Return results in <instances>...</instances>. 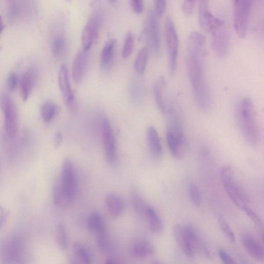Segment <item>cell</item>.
<instances>
[{
  "instance_id": "cell-24",
  "label": "cell",
  "mask_w": 264,
  "mask_h": 264,
  "mask_svg": "<svg viewBox=\"0 0 264 264\" xmlns=\"http://www.w3.org/2000/svg\"><path fill=\"white\" fill-rule=\"evenodd\" d=\"M173 237L178 245L185 254L189 258H193L194 252L190 246L187 239H186L183 229L180 224H176L173 228Z\"/></svg>"
},
{
  "instance_id": "cell-34",
  "label": "cell",
  "mask_w": 264,
  "mask_h": 264,
  "mask_svg": "<svg viewBox=\"0 0 264 264\" xmlns=\"http://www.w3.org/2000/svg\"><path fill=\"white\" fill-rule=\"evenodd\" d=\"M132 204L135 212L140 215H144L148 205H146L138 191H134L132 193Z\"/></svg>"
},
{
  "instance_id": "cell-26",
  "label": "cell",
  "mask_w": 264,
  "mask_h": 264,
  "mask_svg": "<svg viewBox=\"0 0 264 264\" xmlns=\"http://www.w3.org/2000/svg\"><path fill=\"white\" fill-rule=\"evenodd\" d=\"M131 251L134 257L144 259L153 255L155 248L150 242L142 240L134 243L131 247Z\"/></svg>"
},
{
  "instance_id": "cell-32",
  "label": "cell",
  "mask_w": 264,
  "mask_h": 264,
  "mask_svg": "<svg viewBox=\"0 0 264 264\" xmlns=\"http://www.w3.org/2000/svg\"><path fill=\"white\" fill-rule=\"evenodd\" d=\"M58 108L57 105L52 101H48L42 107V116L43 120L47 123L51 122L54 118Z\"/></svg>"
},
{
  "instance_id": "cell-12",
  "label": "cell",
  "mask_w": 264,
  "mask_h": 264,
  "mask_svg": "<svg viewBox=\"0 0 264 264\" xmlns=\"http://www.w3.org/2000/svg\"><path fill=\"white\" fill-rule=\"evenodd\" d=\"M60 89L68 108L73 111L75 109V97L72 90L69 73L66 65H62L58 75Z\"/></svg>"
},
{
  "instance_id": "cell-8",
  "label": "cell",
  "mask_w": 264,
  "mask_h": 264,
  "mask_svg": "<svg viewBox=\"0 0 264 264\" xmlns=\"http://www.w3.org/2000/svg\"><path fill=\"white\" fill-rule=\"evenodd\" d=\"M165 36L169 59L170 73L173 75L177 70L179 51V38L172 19L168 18L165 24Z\"/></svg>"
},
{
  "instance_id": "cell-20",
  "label": "cell",
  "mask_w": 264,
  "mask_h": 264,
  "mask_svg": "<svg viewBox=\"0 0 264 264\" xmlns=\"http://www.w3.org/2000/svg\"><path fill=\"white\" fill-rule=\"evenodd\" d=\"M242 243L244 249L252 258L260 262L264 261V248L257 240L250 236L244 237Z\"/></svg>"
},
{
  "instance_id": "cell-19",
  "label": "cell",
  "mask_w": 264,
  "mask_h": 264,
  "mask_svg": "<svg viewBox=\"0 0 264 264\" xmlns=\"http://www.w3.org/2000/svg\"><path fill=\"white\" fill-rule=\"evenodd\" d=\"M116 47L115 39L107 42L104 45L101 53L100 67L103 71L110 70L114 59Z\"/></svg>"
},
{
  "instance_id": "cell-4",
  "label": "cell",
  "mask_w": 264,
  "mask_h": 264,
  "mask_svg": "<svg viewBox=\"0 0 264 264\" xmlns=\"http://www.w3.org/2000/svg\"><path fill=\"white\" fill-rule=\"evenodd\" d=\"M209 32L211 33L212 46L214 53L220 57L226 56L230 44L229 34L226 24L217 18Z\"/></svg>"
},
{
  "instance_id": "cell-22",
  "label": "cell",
  "mask_w": 264,
  "mask_h": 264,
  "mask_svg": "<svg viewBox=\"0 0 264 264\" xmlns=\"http://www.w3.org/2000/svg\"><path fill=\"white\" fill-rule=\"evenodd\" d=\"M106 203L107 209L114 217L121 216L125 209L123 199L119 195L109 193L106 195Z\"/></svg>"
},
{
  "instance_id": "cell-50",
  "label": "cell",
  "mask_w": 264,
  "mask_h": 264,
  "mask_svg": "<svg viewBox=\"0 0 264 264\" xmlns=\"http://www.w3.org/2000/svg\"><path fill=\"white\" fill-rule=\"evenodd\" d=\"M71 264H77V263L73 260H71Z\"/></svg>"
},
{
  "instance_id": "cell-30",
  "label": "cell",
  "mask_w": 264,
  "mask_h": 264,
  "mask_svg": "<svg viewBox=\"0 0 264 264\" xmlns=\"http://www.w3.org/2000/svg\"><path fill=\"white\" fill-rule=\"evenodd\" d=\"M57 244L62 250H66L69 246L67 229L65 224L61 222L57 225L55 233Z\"/></svg>"
},
{
  "instance_id": "cell-37",
  "label": "cell",
  "mask_w": 264,
  "mask_h": 264,
  "mask_svg": "<svg viewBox=\"0 0 264 264\" xmlns=\"http://www.w3.org/2000/svg\"><path fill=\"white\" fill-rule=\"evenodd\" d=\"M218 223L220 229L224 233L228 239L232 242H234L236 240V236L230 228L229 224L226 220L222 216H220L218 217Z\"/></svg>"
},
{
  "instance_id": "cell-51",
  "label": "cell",
  "mask_w": 264,
  "mask_h": 264,
  "mask_svg": "<svg viewBox=\"0 0 264 264\" xmlns=\"http://www.w3.org/2000/svg\"></svg>"
},
{
  "instance_id": "cell-13",
  "label": "cell",
  "mask_w": 264,
  "mask_h": 264,
  "mask_svg": "<svg viewBox=\"0 0 264 264\" xmlns=\"http://www.w3.org/2000/svg\"><path fill=\"white\" fill-rule=\"evenodd\" d=\"M102 140L106 160L113 163L116 158V143L111 124L106 119L102 122Z\"/></svg>"
},
{
  "instance_id": "cell-7",
  "label": "cell",
  "mask_w": 264,
  "mask_h": 264,
  "mask_svg": "<svg viewBox=\"0 0 264 264\" xmlns=\"http://www.w3.org/2000/svg\"><path fill=\"white\" fill-rule=\"evenodd\" d=\"M103 14L100 9H96L86 24L81 36L83 50L89 51L99 36L103 22Z\"/></svg>"
},
{
  "instance_id": "cell-41",
  "label": "cell",
  "mask_w": 264,
  "mask_h": 264,
  "mask_svg": "<svg viewBox=\"0 0 264 264\" xmlns=\"http://www.w3.org/2000/svg\"><path fill=\"white\" fill-rule=\"evenodd\" d=\"M97 243L100 248L105 250L108 248L109 241L105 232L96 235Z\"/></svg>"
},
{
  "instance_id": "cell-29",
  "label": "cell",
  "mask_w": 264,
  "mask_h": 264,
  "mask_svg": "<svg viewBox=\"0 0 264 264\" xmlns=\"http://www.w3.org/2000/svg\"><path fill=\"white\" fill-rule=\"evenodd\" d=\"M149 50L147 47L141 48L137 54L134 61V68L136 72L140 74H143L146 69L148 60Z\"/></svg>"
},
{
  "instance_id": "cell-10",
  "label": "cell",
  "mask_w": 264,
  "mask_h": 264,
  "mask_svg": "<svg viewBox=\"0 0 264 264\" xmlns=\"http://www.w3.org/2000/svg\"><path fill=\"white\" fill-rule=\"evenodd\" d=\"M24 250L23 240L15 237L4 245L0 257L1 264H19L21 262Z\"/></svg>"
},
{
  "instance_id": "cell-33",
  "label": "cell",
  "mask_w": 264,
  "mask_h": 264,
  "mask_svg": "<svg viewBox=\"0 0 264 264\" xmlns=\"http://www.w3.org/2000/svg\"><path fill=\"white\" fill-rule=\"evenodd\" d=\"M66 41L62 35L56 36L52 43V51L56 57L62 56L66 51Z\"/></svg>"
},
{
  "instance_id": "cell-38",
  "label": "cell",
  "mask_w": 264,
  "mask_h": 264,
  "mask_svg": "<svg viewBox=\"0 0 264 264\" xmlns=\"http://www.w3.org/2000/svg\"><path fill=\"white\" fill-rule=\"evenodd\" d=\"M242 211L255 223L257 226L261 227L263 226V222L258 214L254 212L248 206L244 208Z\"/></svg>"
},
{
  "instance_id": "cell-47",
  "label": "cell",
  "mask_w": 264,
  "mask_h": 264,
  "mask_svg": "<svg viewBox=\"0 0 264 264\" xmlns=\"http://www.w3.org/2000/svg\"><path fill=\"white\" fill-rule=\"evenodd\" d=\"M4 29V24L2 21V19L0 16V34L2 33Z\"/></svg>"
},
{
  "instance_id": "cell-23",
  "label": "cell",
  "mask_w": 264,
  "mask_h": 264,
  "mask_svg": "<svg viewBox=\"0 0 264 264\" xmlns=\"http://www.w3.org/2000/svg\"><path fill=\"white\" fill-rule=\"evenodd\" d=\"M146 138L149 149L155 158H160L163 154V148L158 131L153 126L149 127Z\"/></svg>"
},
{
  "instance_id": "cell-31",
  "label": "cell",
  "mask_w": 264,
  "mask_h": 264,
  "mask_svg": "<svg viewBox=\"0 0 264 264\" xmlns=\"http://www.w3.org/2000/svg\"><path fill=\"white\" fill-rule=\"evenodd\" d=\"M73 249L75 256L82 264H92L91 254L83 243L75 241L73 244Z\"/></svg>"
},
{
  "instance_id": "cell-6",
  "label": "cell",
  "mask_w": 264,
  "mask_h": 264,
  "mask_svg": "<svg viewBox=\"0 0 264 264\" xmlns=\"http://www.w3.org/2000/svg\"><path fill=\"white\" fill-rule=\"evenodd\" d=\"M252 2L249 0L234 1L233 24L235 30L241 38H245L251 10Z\"/></svg>"
},
{
  "instance_id": "cell-16",
  "label": "cell",
  "mask_w": 264,
  "mask_h": 264,
  "mask_svg": "<svg viewBox=\"0 0 264 264\" xmlns=\"http://www.w3.org/2000/svg\"><path fill=\"white\" fill-rule=\"evenodd\" d=\"M183 231L186 239L194 253L197 251L203 253L205 256H210L208 248L192 227H185Z\"/></svg>"
},
{
  "instance_id": "cell-21",
  "label": "cell",
  "mask_w": 264,
  "mask_h": 264,
  "mask_svg": "<svg viewBox=\"0 0 264 264\" xmlns=\"http://www.w3.org/2000/svg\"><path fill=\"white\" fill-rule=\"evenodd\" d=\"M208 4V1H201L199 5V24L201 27L207 32H209L217 18L211 13Z\"/></svg>"
},
{
  "instance_id": "cell-11",
  "label": "cell",
  "mask_w": 264,
  "mask_h": 264,
  "mask_svg": "<svg viewBox=\"0 0 264 264\" xmlns=\"http://www.w3.org/2000/svg\"><path fill=\"white\" fill-rule=\"evenodd\" d=\"M61 183L68 197L73 202L77 188L76 176L73 164L70 159H66L64 162Z\"/></svg>"
},
{
  "instance_id": "cell-15",
  "label": "cell",
  "mask_w": 264,
  "mask_h": 264,
  "mask_svg": "<svg viewBox=\"0 0 264 264\" xmlns=\"http://www.w3.org/2000/svg\"><path fill=\"white\" fill-rule=\"evenodd\" d=\"M88 61L87 51H80L76 55L72 64V74L74 83L80 84L84 77Z\"/></svg>"
},
{
  "instance_id": "cell-1",
  "label": "cell",
  "mask_w": 264,
  "mask_h": 264,
  "mask_svg": "<svg viewBox=\"0 0 264 264\" xmlns=\"http://www.w3.org/2000/svg\"><path fill=\"white\" fill-rule=\"evenodd\" d=\"M206 38L201 33L190 34L187 56V70L194 100L201 110L207 111L212 105V96L205 74L204 54Z\"/></svg>"
},
{
  "instance_id": "cell-9",
  "label": "cell",
  "mask_w": 264,
  "mask_h": 264,
  "mask_svg": "<svg viewBox=\"0 0 264 264\" xmlns=\"http://www.w3.org/2000/svg\"><path fill=\"white\" fill-rule=\"evenodd\" d=\"M144 34L146 41L156 54L161 50V38L158 16L151 11L146 17L144 26Z\"/></svg>"
},
{
  "instance_id": "cell-36",
  "label": "cell",
  "mask_w": 264,
  "mask_h": 264,
  "mask_svg": "<svg viewBox=\"0 0 264 264\" xmlns=\"http://www.w3.org/2000/svg\"><path fill=\"white\" fill-rule=\"evenodd\" d=\"M189 191L192 203L196 207H199L201 204V194L197 185L193 182L190 183Z\"/></svg>"
},
{
  "instance_id": "cell-27",
  "label": "cell",
  "mask_w": 264,
  "mask_h": 264,
  "mask_svg": "<svg viewBox=\"0 0 264 264\" xmlns=\"http://www.w3.org/2000/svg\"><path fill=\"white\" fill-rule=\"evenodd\" d=\"M53 198L54 204L62 208L70 207L73 203L68 197L61 182L56 184L54 187Z\"/></svg>"
},
{
  "instance_id": "cell-28",
  "label": "cell",
  "mask_w": 264,
  "mask_h": 264,
  "mask_svg": "<svg viewBox=\"0 0 264 264\" xmlns=\"http://www.w3.org/2000/svg\"><path fill=\"white\" fill-rule=\"evenodd\" d=\"M87 228L96 235L105 231V222L100 213L95 212L91 214L87 221Z\"/></svg>"
},
{
  "instance_id": "cell-49",
  "label": "cell",
  "mask_w": 264,
  "mask_h": 264,
  "mask_svg": "<svg viewBox=\"0 0 264 264\" xmlns=\"http://www.w3.org/2000/svg\"><path fill=\"white\" fill-rule=\"evenodd\" d=\"M106 264H116L113 260L110 259L107 261Z\"/></svg>"
},
{
  "instance_id": "cell-18",
  "label": "cell",
  "mask_w": 264,
  "mask_h": 264,
  "mask_svg": "<svg viewBox=\"0 0 264 264\" xmlns=\"http://www.w3.org/2000/svg\"><path fill=\"white\" fill-rule=\"evenodd\" d=\"M36 78L37 72L34 68H30L23 75L21 81V92L23 101H26L31 94Z\"/></svg>"
},
{
  "instance_id": "cell-42",
  "label": "cell",
  "mask_w": 264,
  "mask_h": 264,
  "mask_svg": "<svg viewBox=\"0 0 264 264\" xmlns=\"http://www.w3.org/2000/svg\"><path fill=\"white\" fill-rule=\"evenodd\" d=\"M218 255L223 264H237L230 254L223 249L219 250Z\"/></svg>"
},
{
  "instance_id": "cell-3",
  "label": "cell",
  "mask_w": 264,
  "mask_h": 264,
  "mask_svg": "<svg viewBox=\"0 0 264 264\" xmlns=\"http://www.w3.org/2000/svg\"><path fill=\"white\" fill-rule=\"evenodd\" d=\"M220 174L224 189L234 204L241 210L248 207L249 199L235 179L234 172L231 166H223L220 170Z\"/></svg>"
},
{
  "instance_id": "cell-43",
  "label": "cell",
  "mask_w": 264,
  "mask_h": 264,
  "mask_svg": "<svg viewBox=\"0 0 264 264\" xmlns=\"http://www.w3.org/2000/svg\"><path fill=\"white\" fill-rule=\"evenodd\" d=\"M166 1L164 0H156L155 1V15L157 16H162L165 11L166 8Z\"/></svg>"
},
{
  "instance_id": "cell-44",
  "label": "cell",
  "mask_w": 264,
  "mask_h": 264,
  "mask_svg": "<svg viewBox=\"0 0 264 264\" xmlns=\"http://www.w3.org/2000/svg\"><path fill=\"white\" fill-rule=\"evenodd\" d=\"M131 5L133 11L138 14H141L144 12V3L141 0H132Z\"/></svg>"
},
{
  "instance_id": "cell-35",
  "label": "cell",
  "mask_w": 264,
  "mask_h": 264,
  "mask_svg": "<svg viewBox=\"0 0 264 264\" xmlns=\"http://www.w3.org/2000/svg\"><path fill=\"white\" fill-rule=\"evenodd\" d=\"M134 44V38L132 32L127 33L122 48V55L124 58H128L132 54Z\"/></svg>"
},
{
  "instance_id": "cell-45",
  "label": "cell",
  "mask_w": 264,
  "mask_h": 264,
  "mask_svg": "<svg viewBox=\"0 0 264 264\" xmlns=\"http://www.w3.org/2000/svg\"><path fill=\"white\" fill-rule=\"evenodd\" d=\"M8 216L7 212L2 205H0V230L4 227Z\"/></svg>"
},
{
  "instance_id": "cell-25",
  "label": "cell",
  "mask_w": 264,
  "mask_h": 264,
  "mask_svg": "<svg viewBox=\"0 0 264 264\" xmlns=\"http://www.w3.org/2000/svg\"><path fill=\"white\" fill-rule=\"evenodd\" d=\"M145 216L148 220L151 232L156 235L161 234L164 229V223L157 212L149 205L146 209Z\"/></svg>"
},
{
  "instance_id": "cell-46",
  "label": "cell",
  "mask_w": 264,
  "mask_h": 264,
  "mask_svg": "<svg viewBox=\"0 0 264 264\" xmlns=\"http://www.w3.org/2000/svg\"><path fill=\"white\" fill-rule=\"evenodd\" d=\"M63 136L61 131H57L54 136V146L55 149H57L61 146L63 141Z\"/></svg>"
},
{
  "instance_id": "cell-40",
  "label": "cell",
  "mask_w": 264,
  "mask_h": 264,
  "mask_svg": "<svg viewBox=\"0 0 264 264\" xmlns=\"http://www.w3.org/2000/svg\"><path fill=\"white\" fill-rule=\"evenodd\" d=\"M18 80V76L15 72H12L9 74L7 80V84L9 91L14 92L16 90Z\"/></svg>"
},
{
  "instance_id": "cell-48",
  "label": "cell",
  "mask_w": 264,
  "mask_h": 264,
  "mask_svg": "<svg viewBox=\"0 0 264 264\" xmlns=\"http://www.w3.org/2000/svg\"><path fill=\"white\" fill-rule=\"evenodd\" d=\"M151 264H163L162 262L158 260L153 261Z\"/></svg>"
},
{
  "instance_id": "cell-14",
  "label": "cell",
  "mask_w": 264,
  "mask_h": 264,
  "mask_svg": "<svg viewBox=\"0 0 264 264\" xmlns=\"http://www.w3.org/2000/svg\"><path fill=\"white\" fill-rule=\"evenodd\" d=\"M166 141L173 157L178 160L182 159L186 146L185 136L175 134L168 129L166 132Z\"/></svg>"
},
{
  "instance_id": "cell-17",
  "label": "cell",
  "mask_w": 264,
  "mask_h": 264,
  "mask_svg": "<svg viewBox=\"0 0 264 264\" xmlns=\"http://www.w3.org/2000/svg\"><path fill=\"white\" fill-rule=\"evenodd\" d=\"M166 82L162 76L156 79L154 87L153 94L154 100L159 110L164 114H167L168 105L165 100Z\"/></svg>"
},
{
  "instance_id": "cell-39",
  "label": "cell",
  "mask_w": 264,
  "mask_h": 264,
  "mask_svg": "<svg viewBox=\"0 0 264 264\" xmlns=\"http://www.w3.org/2000/svg\"><path fill=\"white\" fill-rule=\"evenodd\" d=\"M195 1H185L182 5V10L183 14L187 16H191L194 10Z\"/></svg>"
},
{
  "instance_id": "cell-2",
  "label": "cell",
  "mask_w": 264,
  "mask_h": 264,
  "mask_svg": "<svg viewBox=\"0 0 264 264\" xmlns=\"http://www.w3.org/2000/svg\"><path fill=\"white\" fill-rule=\"evenodd\" d=\"M238 119L244 140L252 147H256L260 141V133L254 104L248 97H244L238 107Z\"/></svg>"
},
{
  "instance_id": "cell-5",
  "label": "cell",
  "mask_w": 264,
  "mask_h": 264,
  "mask_svg": "<svg viewBox=\"0 0 264 264\" xmlns=\"http://www.w3.org/2000/svg\"><path fill=\"white\" fill-rule=\"evenodd\" d=\"M0 108L5 117V128L9 139H15L18 130V115L16 106L9 95L4 92L0 94Z\"/></svg>"
}]
</instances>
